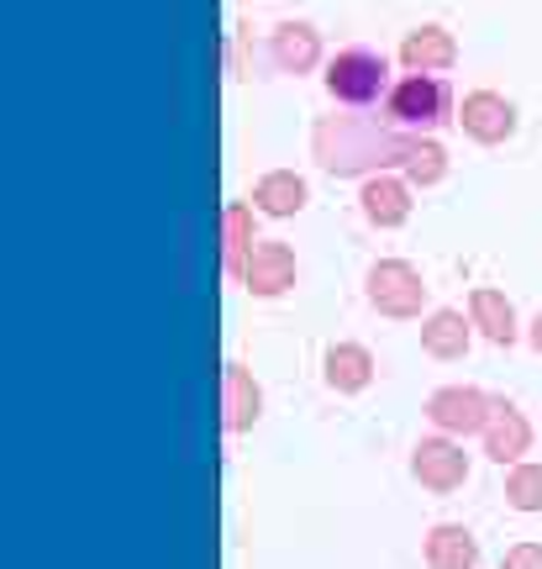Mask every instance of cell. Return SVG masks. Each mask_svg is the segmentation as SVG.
<instances>
[{
    "mask_svg": "<svg viewBox=\"0 0 542 569\" xmlns=\"http://www.w3.org/2000/svg\"><path fill=\"white\" fill-rule=\"evenodd\" d=\"M416 138H405L380 117L359 122V117H327L317 127V163L327 174H363V169H384V163H405Z\"/></svg>",
    "mask_w": 542,
    "mask_h": 569,
    "instance_id": "cell-1",
    "label": "cell"
},
{
    "mask_svg": "<svg viewBox=\"0 0 542 569\" xmlns=\"http://www.w3.org/2000/svg\"><path fill=\"white\" fill-rule=\"evenodd\" d=\"M384 122L416 138V132H432V127L448 122V84L438 74H405V80L390 84L384 96Z\"/></svg>",
    "mask_w": 542,
    "mask_h": 569,
    "instance_id": "cell-2",
    "label": "cell"
},
{
    "mask_svg": "<svg viewBox=\"0 0 542 569\" xmlns=\"http://www.w3.org/2000/svg\"><path fill=\"white\" fill-rule=\"evenodd\" d=\"M327 90L342 106H374L380 96H390V63L374 48H342L327 63Z\"/></svg>",
    "mask_w": 542,
    "mask_h": 569,
    "instance_id": "cell-3",
    "label": "cell"
},
{
    "mask_svg": "<svg viewBox=\"0 0 542 569\" xmlns=\"http://www.w3.org/2000/svg\"><path fill=\"white\" fill-rule=\"evenodd\" d=\"M369 301L380 306L384 317H422L426 280L405 259H380L369 269Z\"/></svg>",
    "mask_w": 542,
    "mask_h": 569,
    "instance_id": "cell-4",
    "label": "cell"
},
{
    "mask_svg": "<svg viewBox=\"0 0 542 569\" xmlns=\"http://www.w3.org/2000/svg\"><path fill=\"white\" fill-rule=\"evenodd\" d=\"M490 411H495V401H490L484 390L442 386V390H432V401H426V422L438 427V432H448V438H469V432H484Z\"/></svg>",
    "mask_w": 542,
    "mask_h": 569,
    "instance_id": "cell-5",
    "label": "cell"
},
{
    "mask_svg": "<svg viewBox=\"0 0 542 569\" xmlns=\"http://www.w3.org/2000/svg\"><path fill=\"white\" fill-rule=\"evenodd\" d=\"M411 475H416L426 490L448 496V490H459L463 480H469V453H463L448 432L422 438V443H416V453H411Z\"/></svg>",
    "mask_w": 542,
    "mask_h": 569,
    "instance_id": "cell-6",
    "label": "cell"
},
{
    "mask_svg": "<svg viewBox=\"0 0 542 569\" xmlns=\"http://www.w3.org/2000/svg\"><path fill=\"white\" fill-rule=\"evenodd\" d=\"M459 122L474 142L495 148V142H505L516 132V106L505 101V96H495V90H469L459 106Z\"/></svg>",
    "mask_w": 542,
    "mask_h": 569,
    "instance_id": "cell-7",
    "label": "cell"
},
{
    "mask_svg": "<svg viewBox=\"0 0 542 569\" xmlns=\"http://www.w3.org/2000/svg\"><path fill=\"white\" fill-rule=\"evenodd\" d=\"M238 280L248 284L253 296H284V290L295 284V253L284 243H253Z\"/></svg>",
    "mask_w": 542,
    "mask_h": 569,
    "instance_id": "cell-8",
    "label": "cell"
},
{
    "mask_svg": "<svg viewBox=\"0 0 542 569\" xmlns=\"http://www.w3.org/2000/svg\"><path fill=\"white\" fill-rule=\"evenodd\" d=\"M263 417V390L253 386V375L242 365L221 369V427L227 432H248Z\"/></svg>",
    "mask_w": 542,
    "mask_h": 569,
    "instance_id": "cell-9",
    "label": "cell"
},
{
    "mask_svg": "<svg viewBox=\"0 0 542 569\" xmlns=\"http://www.w3.org/2000/svg\"><path fill=\"white\" fill-rule=\"evenodd\" d=\"M484 453L495 459V465H522V453L532 448V422H526L516 407H505V401H495V411H490V422H484Z\"/></svg>",
    "mask_w": 542,
    "mask_h": 569,
    "instance_id": "cell-10",
    "label": "cell"
},
{
    "mask_svg": "<svg viewBox=\"0 0 542 569\" xmlns=\"http://www.w3.org/2000/svg\"><path fill=\"white\" fill-rule=\"evenodd\" d=\"M453 59H459V42H453V32L438 27V21H426V27H416V32H405V42H401V63L411 69V74L453 69Z\"/></svg>",
    "mask_w": 542,
    "mask_h": 569,
    "instance_id": "cell-11",
    "label": "cell"
},
{
    "mask_svg": "<svg viewBox=\"0 0 542 569\" xmlns=\"http://www.w3.org/2000/svg\"><path fill=\"white\" fill-rule=\"evenodd\" d=\"M269 53H274L284 74H305V69L322 63V32L311 21H280L274 38H269Z\"/></svg>",
    "mask_w": 542,
    "mask_h": 569,
    "instance_id": "cell-12",
    "label": "cell"
},
{
    "mask_svg": "<svg viewBox=\"0 0 542 569\" xmlns=\"http://www.w3.org/2000/svg\"><path fill=\"white\" fill-rule=\"evenodd\" d=\"M480 565V543L463 522H438L426 532V569H474Z\"/></svg>",
    "mask_w": 542,
    "mask_h": 569,
    "instance_id": "cell-13",
    "label": "cell"
},
{
    "mask_svg": "<svg viewBox=\"0 0 542 569\" xmlns=\"http://www.w3.org/2000/svg\"><path fill=\"white\" fill-rule=\"evenodd\" d=\"M469 322L480 327L495 348L516 343V311H511V301H505L501 290H490V284H480V290L469 296Z\"/></svg>",
    "mask_w": 542,
    "mask_h": 569,
    "instance_id": "cell-14",
    "label": "cell"
},
{
    "mask_svg": "<svg viewBox=\"0 0 542 569\" xmlns=\"http://www.w3.org/2000/svg\"><path fill=\"white\" fill-rule=\"evenodd\" d=\"M363 217L374 227H401L405 217H411V190H405V180L369 174V180H363Z\"/></svg>",
    "mask_w": 542,
    "mask_h": 569,
    "instance_id": "cell-15",
    "label": "cell"
},
{
    "mask_svg": "<svg viewBox=\"0 0 542 569\" xmlns=\"http://www.w3.org/2000/svg\"><path fill=\"white\" fill-rule=\"evenodd\" d=\"M369 380H374V353H369L363 343L327 348V386H332V390H342V396H359Z\"/></svg>",
    "mask_w": 542,
    "mask_h": 569,
    "instance_id": "cell-16",
    "label": "cell"
},
{
    "mask_svg": "<svg viewBox=\"0 0 542 569\" xmlns=\"http://www.w3.org/2000/svg\"><path fill=\"white\" fill-rule=\"evenodd\" d=\"M469 327L474 322H463V311L442 306V311H432L422 322V348L432 359H463L469 353Z\"/></svg>",
    "mask_w": 542,
    "mask_h": 569,
    "instance_id": "cell-17",
    "label": "cell"
},
{
    "mask_svg": "<svg viewBox=\"0 0 542 569\" xmlns=\"http://www.w3.org/2000/svg\"><path fill=\"white\" fill-rule=\"evenodd\" d=\"M253 211H259V206H248V201H232L221 211V264H227V274H242L248 248L259 243V238H253Z\"/></svg>",
    "mask_w": 542,
    "mask_h": 569,
    "instance_id": "cell-18",
    "label": "cell"
},
{
    "mask_svg": "<svg viewBox=\"0 0 542 569\" xmlns=\"http://www.w3.org/2000/svg\"><path fill=\"white\" fill-rule=\"evenodd\" d=\"M253 206H259L263 217H295L305 206V180L290 174V169H274V174H263L253 184Z\"/></svg>",
    "mask_w": 542,
    "mask_h": 569,
    "instance_id": "cell-19",
    "label": "cell"
},
{
    "mask_svg": "<svg viewBox=\"0 0 542 569\" xmlns=\"http://www.w3.org/2000/svg\"><path fill=\"white\" fill-rule=\"evenodd\" d=\"M405 180L411 184H438L442 174H448V153H442V142H432V138H416V148L405 153Z\"/></svg>",
    "mask_w": 542,
    "mask_h": 569,
    "instance_id": "cell-20",
    "label": "cell"
},
{
    "mask_svg": "<svg viewBox=\"0 0 542 569\" xmlns=\"http://www.w3.org/2000/svg\"><path fill=\"white\" fill-rule=\"evenodd\" d=\"M505 501L516 511H542V465H511V475H505Z\"/></svg>",
    "mask_w": 542,
    "mask_h": 569,
    "instance_id": "cell-21",
    "label": "cell"
},
{
    "mask_svg": "<svg viewBox=\"0 0 542 569\" xmlns=\"http://www.w3.org/2000/svg\"><path fill=\"white\" fill-rule=\"evenodd\" d=\"M501 569H542V543H516L501 559Z\"/></svg>",
    "mask_w": 542,
    "mask_h": 569,
    "instance_id": "cell-22",
    "label": "cell"
},
{
    "mask_svg": "<svg viewBox=\"0 0 542 569\" xmlns=\"http://www.w3.org/2000/svg\"><path fill=\"white\" fill-rule=\"evenodd\" d=\"M526 338H532V348L542 353V311H538V322H532V332H526Z\"/></svg>",
    "mask_w": 542,
    "mask_h": 569,
    "instance_id": "cell-23",
    "label": "cell"
}]
</instances>
